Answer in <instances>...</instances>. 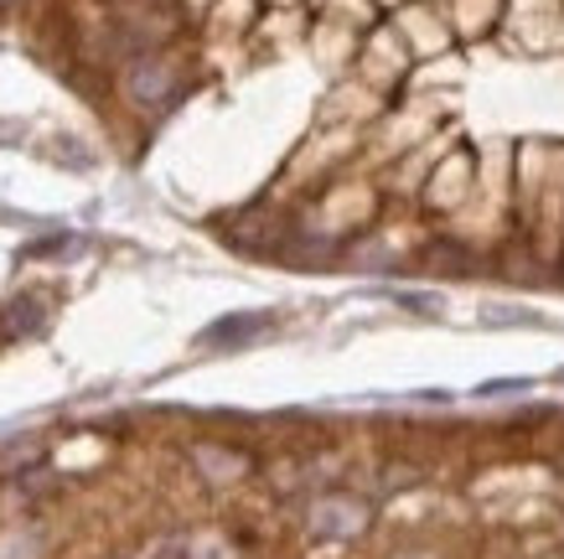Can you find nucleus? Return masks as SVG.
<instances>
[{
  "mask_svg": "<svg viewBox=\"0 0 564 559\" xmlns=\"http://www.w3.org/2000/svg\"><path fill=\"white\" fill-rule=\"evenodd\" d=\"M270 332V316L264 311H239V316H223V322H213L197 337V347H243V342H254Z\"/></svg>",
  "mask_w": 564,
  "mask_h": 559,
  "instance_id": "nucleus-1",
  "label": "nucleus"
},
{
  "mask_svg": "<svg viewBox=\"0 0 564 559\" xmlns=\"http://www.w3.org/2000/svg\"><path fill=\"white\" fill-rule=\"evenodd\" d=\"M560 384H564V368H560Z\"/></svg>",
  "mask_w": 564,
  "mask_h": 559,
  "instance_id": "nucleus-2",
  "label": "nucleus"
}]
</instances>
